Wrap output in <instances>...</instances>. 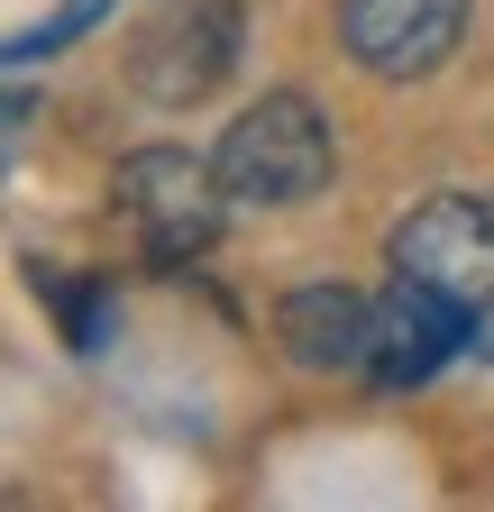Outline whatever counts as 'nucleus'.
<instances>
[{
  "instance_id": "nucleus-1",
  "label": "nucleus",
  "mask_w": 494,
  "mask_h": 512,
  "mask_svg": "<svg viewBox=\"0 0 494 512\" xmlns=\"http://www.w3.org/2000/svg\"><path fill=\"white\" fill-rule=\"evenodd\" d=\"M211 165H220V192L238 211H302L339 174V147H330V119L302 92H266L257 110H238L220 128Z\"/></svg>"
},
{
  "instance_id": "nucleus-2",
  "label": "nucleus",
  "mask_w": 494,
  "mask_h": 512,
  "mask_svg": "<svg viewBox=\"0 0 494 512\" xmlns=\"http://www.w3.org/2000/svg\"><path fill=\"white\" fill-rule=\"evenodd\" d=\"M110 211L138 229L156 266H183V256H211L229 192H220V165H202L193 147H129L110 174Z\"/></svg>"
},
{
  "instance_id": "nucleus-3",
  "label": "nucleus",
  "mask_w": 494,
  "mask_h": 512,
  "mask_svg": "<svg viewBox=\"0 0 494 512\" xmlns=\"http://www.w3.org/2000/svg\"><path fill=\"white\" fill-rule=\"evenodd\" d=\"M238 37H247V10L238 0H165L147 19V37L129 46V92L147 110H193L229 83L238 64Z\"/></svg>"
},
{
  "instance_id": "nucleus-4",
  "label": "nucleus",
  "mask_w": 494,
  "mask_h": 512,
  "mask_svg": "<svg viewBox=\"0 0 494 512\" xmlns=\"http://www.w3.org/2000/svg\"><path fill=\"white\" fill-rule=\"evenodd\" d=\"M394 275H421L458 302H494V192H430L385 238Z\"/></svg>"
},
{
  "instance_id": "nucleus-5",
  "label": "nucleus",
  "mask_w": 494,
  "mask_h": 512,
  "mask_svg": "<svg viewBox=\"0 0 494 512\" xmlns=\"http://www.w3.org/2000/svg\"><path fill=\"white\" fill-rule=\"evenodd\" d=\"M458 348H476V311L440 284L421 275H394L376 293V348H366V375L385 384V394H412V384H430Z\"/></svg>"
},
{
  "instance_id": "nucleus-6",
  "label": "nucleus",
  "mask_w": 494,
  "mask_h": 512,
  "mask_svg": "<svg viewBox=\"0 0 494 512\" xmlns=\"http://www.w3.org/2000/svg\"><path fill=\"white\" fill-rule=\"evenodd\" d=\"M467 37V0H339V46L376 83H421L440 74Z\"/></svg>"
},
{
  "instance_id": "nucleus-7",
  "label": "nucleus",
  "mask_w": 494,
  "mask_h": 512,
  "mask_svg": "<svg viewBox=\"0 0 494 512\" xmlns=\"http://www.w3.org/2000/svg\"><path fill=\"white\" fill-rule=\"evenodd\" d=\"M275 339H284L293 366L348 375V366H366V348H376V302H366L357 284H293L275 302Z\"/></svg>"
},
{
  "instance_id": "nucleus-8",
  "label": "nucleus",
  "mask_w": 494,
  "mask_h": 512,
  "mask_svg": "<svg viewBox=\"0 0 494 512\" xmlns=\"http://www.w3.org/2000/svg\"><path fill=\"white\" fill-rule=\"evenodd\" d=\"M37 293L55 302V320H65V339H74L83 357L110 339V293H101V284H74V275H46V266H37Z\"/></svg>"
},
{
  "instance_id": "nucleus-9",
  "label": "nucleus",
  "mask_w": 494,
  "mask_h": 512,
  "mask_svg": "<svg viewBox=\"0 0 494 512\" xmlns=\"http://www.w3.org/2000/svg\"><path fill=\"white\" fill-rule=\"evenodd\" d=\"M110 10H119V0H65V10H55V19H37L28 37H10V64H37V55H65V46H74L83 28H101Z\"/></svg>"
}]
</instances>
